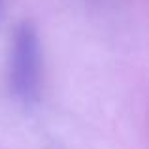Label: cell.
<instances>
[{
    "mask_svg": "<svg viewBox=\"0 0 149 149\" xmlns=\"http://www.w3.org/2000/svg\"><path fill=\"white\" fill-rule=\"evenodd\" d=\"M8 76L10 87L19 102L30 106L40 98L42 53L38 30L32 21H21L13 32Z\"/></svg>",
    "mask_w": 149,
    "mask_h": 149,
    "instance_id": "cell-1",
    "label": "cell"
}]
</instances>
